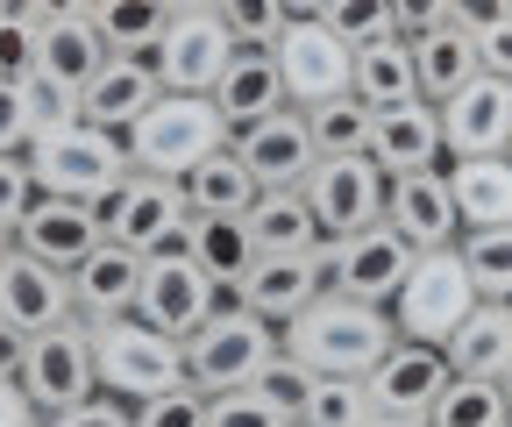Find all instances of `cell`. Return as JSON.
Here are the masks:
<instances>
[{"label": "cell", "mask_w": 512, "mask_h": 427, "mask_svg": "<svg viewBox=\"0 0 512 427\" xmlns=\"http://www.w3.org/2000/svg\"><path fill=\"white\" fill-rule=\"evenodd\" d=\"M392 342H399L392 307H370L349 292H320L306 314L285 321V356H299L320 378H370Z\"/></svg>", "instance_id": "obj_1"}, {"label": "cell", "mask_w": 512, "mask_h": 427, "mask_svg": "<svg viewBox=\"0 0 512 427\" xmlns=\"http://www.w3.org/2000/svg\"><path fill=\"white\" fill-rule=\"evenodd\" d=\"M128 164L136 171H164V178H185L192 164H207L214 150L235 143L228 114L214 107V93H157L136 121H128Z\"/></svg>", "instance_id": "obj_2"}, {"label": "cell", "mask_w": 512, "mask_h": 427, "mask_svg": "<svg viewBox=\"0 0 512 427\" xmlns=\"http://www.w3.org/2000/svg\"><path fill=\"white\" fill-rule=\"evenodd\" d=\"M29 171H36V193H57V200H86L100 207L114 186L136 164H128V143L114 129H93V121H72V129H43L29 150Z\"/></svg>", "instance_id": "obj_3"}, {"label": "cell", "mask_w": 512, "mask_h": 427, "mask_svg": "<svg viewBox=\"0 0 512 427\" xmlns=\"http://www.w3.org/2000/svg\"><path fill=\"white\" fill-rule=\"evenodd\" d=\"M285 349V328L249 314L242 299H221V307L185 335V378L207 385V392H235V385H256V371Z\"/></svg>", "instance_id": "obj_4"}, {"label": "cell", "mask_w": 512, "mask_h": 427, "mask_svg": "<svg viewBox=\"0 0 512 427\" xmlns=\"http://www.w3.org/2000/svg\"><path fill=\"white\" fill-rule=\"evenodd\" d=\"M93 371H100L107 392H121L128 406H143V399L185 385V342L150 328L143 314H121V321L93 328Z\"/></svg>", "instance_id": "obj_5"}, {"label": "cell", "mask_w": 512, "mask_h": 427, "mask_svg": "<svg viewBox=\"0 0 512 427\" xmlns=\"http://www.w3.org/2000/svg\"><path fill=\"white\" fill-rule=\"evenodd\" d=\"M477 299L484 292H477L463 250H427V257H413V271H406V285L392 299V321H399L406 342H448L470 321Z\"/></svg>", "instance_id": "obj_6"}, {"label": "cell", "mask_w": 512, "mask_h": 427, "mask_svg": "<svg viewBox=\"0 0 512 427\" xmlns=\"http://www.w3.org/2000/svg\"><path fill=\"white\" fill-rule=\"evenodd\" d=\"M306 207L320 221V242H342V235H363L384 221V207H392V171H384L370 150L356 157H320L306 171Z\"/></svg>", "instance_id": "obj_7"}, {"label": "cell", "mask_w": 512, "mask_h": 427, "mask_svg": "<svg viewBox=\"0 0 512 427\" xmlns=\"http://www.w3.org/2000/svg\"><path fill=\"white\" fill-rule=\"evenodd\" d=\"M93 214H100V228H107L114 242H128L136 257L178 250V242H185V221H192L185 186H178V178H164V171H128Z\"/></svg>", "instance_id": "obj_8"}, {"label": "cell", "mask_w": 512, "mask_h": 427, "mask_svg": "<svg viewBox=\"0 0 512 427\" xmlns=\"http://www.w3.org/2000/svg\"><path fill=\"white\" fill-rule=\"evenodd\" d=\"M271 50H278V72H285V100H292V107H320V100L356 93V50L335 36L328 15L285 22V36H278Z\"/></svg>", "instance_id": "obj_9"}, {"label": "cell", "mask_w": 512, "mask_h": 427, "mask_svg": "<svg viewBox=\"0 0 512 427\" xmlns=\"http://www.w3.org/2000/svg\"><path fill=\"white\" fill-rule=\"evenodd\" d=\"M228 299V285L200 264V257H185V250H157L150 264H143V292H136V314L150 321V328H164V335H192L214 307Z\"/></svg>", "instance_id": "obj_10"}, {"label": "cell", "mask_w": 512, "mask_h": 427, "mask_svg": "<svg viewBox=\"0 0 512 427\" xmlns=\"http://www.w3.org/2000/svg\"><path fill=\"white\" fill-rule=\"evenodd\" d=\"M413 242L392 228V221H377L363 235H342L328 242V292H349V299H370V307H392L406 271H413Z\"/></svg>", "instance_id": "obj_11"}, {"label": "cell", "mask_w": 512, "mask_h": 427, "mask_svg": "<svg viewBox=\"0 0 512 427\" xmlns=\"http://www.w3.org/2000/svg\"><path fill=\"white\" fill-rule=\"evenodd\" d=\"M235 50L242 43H235V29L214 8H185V15H171V29H164V43L150 57H157L164 93H214Z\"/></svg>", "instance_id": "obj_12"}, {"label": "cell", "mask_w": 512, "mask_h": 427, "mask_svg": "<svg viewBox=\"0 0 512 427\" xmlns=\"http://www.w3.org/2000/svg\"><path fill=\"white\" fill-rule=\"evenodd\" d=\"M100 385L93 371V321H57L43 335H29V363H22V392L36 399V413H57Z\"/></svg>", "instance_id": "obj_13"}, {"label": "cell", "mask_w": 512, "mask_h": 427, "mask_svg": "<svg viewBox=\"0 0 512 427\" xmlns=\"http://www.w3.org/2000/svg\"><path fill=\"white\" fill-rule=\"evenodd\" d=\"M328 292V242L320 250H278V257H256L249 264V278L228 292V299H242L249 314H264V321H292V314H306L313 299Z\"/></svg>", "instance_id": "obj_14"}, {"label": "cell", "mask_w": 512, "mask_h": 427, "mask_svg": "<svg viewBox=\"0 0 512 427\" xmlns=\"http://www.w3.org/2000/svg\"><path fill=\"white\" fill-rule=\"evenodd\" d=\"M448 378H456V363H448L441 342H406L399 335L363 385H370V406L377 413H427L434 420V399L448 392Z\"/></svg>", "instance_id": "obj_15"}, {"label": "cell", "mask_w": 512, "mask_h": 427, "mask_svg": "<svg viewBox=\"0 0 512 427\" xmlns=\"http://www.w3.org/2000/svg\"><path fill=\"white\" fill-rule=\"evenodd\" d=\"M448 157H512V79L477 72L463 93L441 100Z\"/></svg>", "instance_id": "obj_16"}, {"label": "cell", "mask_w": 512, "mask_h": 427, "mask_svg": "<svg viewBox=\"0 0 512 427\" xmlns=\"http://www.w3.org/2000/svg\"><path fill=\"white\" fill-rule=\"evenodd\" d=\"M413 250H456L463 242V207H456V186H448V171H392V207H384Z\"/></svg>", "instance_id": "obj_17"}, {"label": "cell", "mask_w": 512, "mask_h": 427, "mask_svg": "<svg viewBox=\"0 0 512 427\" xmlns=\"http://www.w3.org/2000/svg\"><path fill=\"white\" fill-rule=\"evenodd\" d=\"M15 242H22V257H43V264H57V271H79L100 242H107V228H100V214H93L86 200L36 193L29 214L15 221Z\"/></svg>", "instance_id": "obj_18"}, {"label": "cell", "mask_w": 512, "mask_h": 427, "mask_svg": "<svg viewBox=\"0 0 512 427\" xmlns=\"http://www.w3.org/2000/svg\"><path fill=\"white\" fill-rule=\"evenodd\" d=\"M235 157L256 171V186H306V171L320 164L306 107H278L264 121H249V129H235Z\"/></svg>", "instance_id": "obj_19"}, {"label": "cell", "mask_w": 512, "mask_h": 427, "mask_svg": "<svg viewBox=\"0 0 512 427\" xmlns=\"http://www.w3.org/2000/svg\"><path fill=\"white\" fill-rule=\"evenodd\" d=\"M370 157L384 171H448V129H441V107L434 100H399V107H377V143Z\"/></svg>", "instance_id": "obj_20"}, {"label": "cell", "mask_w": 512, "mask_h": 427, "mask_svg": "<svg viewBox=\"0 0 512 427\" xmlns=\"http://www.w3.org/2000/svg\"><path fill=\"white\" fill-rule=\"evenodd\" d=\"M0 314H8L15 328L43 335L57 321H79V292H72V271H57L43 257H15L8 278H0Z\"/></svg>", "instance_id": "obj_21"}, {"label": "cell", "mask_w": 512, "mask_h": 427, "mask_svg": "<svg viewBox=\"0 0 512 427\" xmlns=\"http://www.w3.org/2000/svg\"><path fill=\"white\" fill-rule=\"evenodd\" d=\"M143 264L150 257H136L128 242H100V250L72 271V292H79V321H121V314H136V292H143Z\"/></svg>", "instance_id": "obj_22"}, {"label": "cell", "mask_w": 512, "mask_h": 427, "mask_svg": "<svg viewBox=\"0 0 512 427\" xmlns=\"http://www.w3.org/2000/svg\"><path fill=\"white\" fill-rule=\"evenodd\" d=\"M214 107L228 114V129H249V121L292 107V100H285V72H278V50H271V43H242V50L228 57L221 86H214Z\"/></svg>", "instance_id": "obj_23"}, {"label": "cell", "mask_w": 512, "mask_h": 427, "mask_svg": "<svg viewBox=\"0 0 512 427\" xmlns=\"http://www.w3.org/2000/svg\"><path fill=\"white\" fill-rule=\"evenodd\" d=\"M107 36H100V22L93 15H57V22H36V72L43 79H64V86H93L100 79V65H107Z\"/></svg>", "instance_id": "obj_24"}, {"label": "cell", "mask_w": 512, "mask_h": 427, "mask_svg": "<svg viewBox=\"0 0 512 427\" xmlns=\"http://www.w3.org/2000/svg\"><path fill=\"white\" fill-rule=\"evenodd\" d=\"M157 93H164V79H157V57H107V65H100V79L86 86V121H93V129L128 136V121H136V114H143Z\"/></svg>", "instance_id": "obj_25"}, {"label": "cell", "mask_w": 512, "mask_h": 427, "mask_svg": "<svg viewBox=\"0 0 512 427\" xmlns=\"http://www.w3.org/2000/svg\"><path fill=\"white\" fill-rule=\"evenodd\" d=\"M448 363H456L463 378H512V299H477L470 321L441 342Z\"/></svg>", "instance_id": "obj_26"}, {"label": "cell", "mask_w": 512, "mask_h": 427, "mask_svg": "<svg viewBox=\"0 0 512 427\" xmlns=\"http://www.w3.org/2000/svg\"><path fill=\"white\" fill-rule=\"evenodd\" d=\"M413 65H420V100H448V93H463L477 72H484V57H477V36L463 22H441V29H420L413 36Z\"/></svg>", "instance_id": "obj_27"}, {"label": "cell", "mask_w": 512, "mask_h": 427, "mask_svg": "<svg viewBox=\"0 0 512 427\" xmlns=\"http://www.w3.org/2000/svg\"><path fill=\"white\" fill-rule=\"evenodd\" d=\"M178 250H185V257H200V264H207V271H214V278H221L228 292H235V285L249 278V264H256V257H264V250H256V235H249V221H242V214H192V221H185V242H178Z\"/></svg>", "instance_id": "obj_28"}, {"label": "cell", "mask_w": 512, "mask_h": 427, "mask_svg": "<svg viewBox=\"0 0 512 427\" xmlns=\"http://www.w3.org/2000/svg\"><path fill=\"white\" fill-rule=\"evenodd\" d=\"M463 228H505L512 221V157H448Z\"/></svg>", "instance_id": "obj_29"}, {"label": "cell", "mask_w": 512, "mask_h": 427, "mask_svg": "<svg viewBox=\"0 0 512 427\" xmlns=\"http://www.w3.org/2000/svg\"><path fill=\"white\" fill-rule=\"evenodd\" d=\"M249 235H256V250L264 257H278V250H320V221H313V207H306V193L299 186H264L249 200Z\"/></svg>", "instance_id": "obj_30"}, {"label": "cell", "mask_w": 512, "mask_h": 427, "mask_svg": "<svg viewBox=\"0 0 512 427\" xmlns=\"http://www.w3.org/2000/svg\"><path fill=\"white\" fill-rule=\"evenodd\" d=\"M178 186H185V207H192V214H249V200L264 193V186H256V171L235 157V143L214 150L207 164H192Z\"/></svg>", "instance_id": "obj_31"}, {"label": "cell", "mask_w": 512, "mask_h": 427, "mask_svg": "<svg viewBox=\"0 0 512 427\" xmlns=\"http://www.w3.org/2000/svg\"><path fill=\"white\" fill-rule=\"evenodd\" d=\"M356 100L370 107H399L420 100V65H413V36H384L356 50Z\"/></svg>", "instance_id": "obj_32"}, {"label": "cell", "mask_w": 512, "mask_h": 427, "mask_svg": "<svg viewBox=\"0 0 512 427\" xmlns=\"http://www.w3.org/2000/svg\"><path fill=\"white\" fill-rule=\"evenodd\" d=\"M171 15H178L171 0H93V22H100L114 57H150L164 43Z\"/></svg>", "instance_id": "obj_33"}, {"label": "cell", "mask_w": 512, "mask_h": 427, "mask_svg": "<svg viewBox=\"0 0 512 427\" xmlns=\"http://www.w3.org/2000/svg\"><path fill=\"white\" fill-rule=\"evenodd\" d=\"M306 129H313V150L320 157H356V150L377 143V107L356 100V93H342V100L306 107Z\"/></svg>", "instance_id": "obj_34"}, {"label": "cell", "mask_w": 512, "mask_h": 427, "mask_svg": "<svg viewBox=\"0 0 512 427\" xmlns=\"http://www.w3.org/2000/svg\"><path fill=\"white\" fill-rule=\"evenodd\" d=\"M434 427H512V392L498 378H448V392L434 399Z\"/></svg>", "instance_id": "obj_35"}, {"label": "cell", "mask_w": 512, "mask_h": 427, "mask_svg": "<svg viewBox=\"0 0 512 427\" xmlns=\"http://www.w3.org/2000/svg\"><path fill=\"white\" fill-rule=\"evenodd\" d=\"M456 250H463V264H470L484 299H512V221L505 228H463Z\"/></svg>", "instance_id": "obj_36"}, {"label": "cell", "mask_w": 512, "mask_h": 427, "mask_svg": "<svg viewBox=\"0 0 512 427\" xmlns=\"http://www.w3.org/2000/svg\"><path fill=\"white\" fill-rule=\"evenodd\" d=\"M377 406H370V385L363 378H320L313 399L299 406V427H370Z\"/></svg>", "instance_id": "obj_37"}, {"label": "cell", "mask_w": 512, "mask_h": 427, "mask_svg": "<svg viewBox=\"0 0 512 427\" xmlns=\"http://www.w3.org/2000/svg\"><path fill=\"white\" fill-rule=\"evenodd\" d=\"M328 22H335V36H342L349 50H363V43H384V36H406L392 0H335V8H328Z\"/></svg>", "instance_id": "obj_38"}, {"label": "cell", "mask_w": 512, "mask_h": 427, "mask_svg": "<svg viewBox=\"0 0 512 427\" xmlns=\"http://www.w3.org/2000/svg\"><path fill=\"white\" fill-rule=\"evenodd\" d=\"M207 427H299L285 406H271L256 385H235V392H214L207 399Z\"/></svg>", "instance_id": "obj_39"}, {"label": "cell", "mask_w": 512, "mask_h": 427, "mask_svg": "<svg viewBox=\"0 0 512 427\" xmlns=\"http://www.w3.org/2000/svg\"><path fill=\"white\" fill-rule=\"evenodd\" d=\"M214 15L235 29V43H278L292 22L285 0H214Z\"/></svg>", "instance_id": "obj_40"}, {"label": "cell", "mask_w": 512, "mask_h": 427, "mask_svg": "<svg viewBox=\"0 0 512 427\" xmlns=\"http://www.w3.org/2000/svg\"><path fill=\"white\" fill-rule=\"evenodd\" d=\"M207 385H171V392H157V399H143L136 406V427H207Z\"/></svg>", "instance_id": "obj_41"}, {"label": "cell", "mask_w": 512, "mask_h": 427, "mask_svg": "<svg viewBox=\"0 0 512 427\" xmlns=\"http://www.w3.org/2000/svg\"><path fill=\"white\" fill-rule=\"evenodd\" d=\"M29 86V121H36V136L43 129H72V121H86V93L79 86H64V79H22Z\"/></svg>", "instance_id": "obj_42"}, {"label": "cell", "mask_w": 512, "mask_h": 427, "mask_svg": "<svg viewBox=\"0 0 512 427\" xmlns=\"http://www.w3.org/2000/svg\"><path fill=\"white\" fill-rule=\"evenodd\" d=\"M313 385H320V371H306V363H299V356H285V349L264 363V371H256V392H264L271 406H285L292 420H299V406L313 399Z\"/></svg>", "instance_id": "obj_43"}, {"label": "cell", "mask_w": 512, "mask_h": 427, "mask_svg": "<svg viewBox=\"0 0 512 427\" xmlns=\"http://www.w3.org/2000/svg\"><path fill=\"white\" fill-rule=\"evenodd\" d=\"M43 427H136V406H128L121 392H107V385H93L86 399L43 413Z\"/></svg>", "instance_id": "obj_44"}, {"label": "cell", "mask_w": 512, "mask_h": 427, "mask_svg": "<svg viewBox=\"0 0 512 427\" xmlns=\"http://www.w3.org/2000/svg\"><path fill=\"white\" fill-rule=\"evenodd\" d=\"M36 143V121H29V86L22 79H0V157H22Z\"/></svg>", "instance_id": "obj_45"}, {"label": "cell", "mask_w": 512, "mask_h": 427, "mask_svg": "<svg viewBox=\"0 0 512 427\" xmlns=\"http://www.w3.org/2000/svg\"><path fill=\"white\" fill-rule=\"evenodd\" d=\"M29 200H36L29 157H0V235H15V221L29 214Z\"/></svg>", "instance_id": "obj_46"}, {"label": "cell", "mask_w": 512, "mask_h": 427, "mask_svg": "<svg viewBox=\"0 0 512 427\" xmlns=\"http://www.w3.org/2000/svg\"><path fill=\"white\" fill-rule=\"evenodd\" d=\"M0 79H36V22L0 15Z\"/></svg>", "instance_id": "obj_47"}, {"label": "cell", "mask_w": 512, "mask_h": 427, "mask_svg": "<svg viewBox=\"0 0 512 427\" xmlns=\"http://www.w3.org/2000/svg\"><path fill=\"white\" fill-rule=\"evenodd\" d=\"M477 57L491 79H512V15H498L491 29H477Z\"/></svg>", "instance_id": "obj_48"}, {"label": "cell", "mask_w": 512, "mask_h": 427, "mask_svg": "<svg viewBox=\"0 0 512 427\" xmlns=\"http://www.w3.org/2000/svg\"><path fill=\"white\" fill-rule=\"evenodd\" d=\"M392 8H399V29L420 36V29H441L448 15H456V0H392Z\"/></svg>", "instance_id": "obj_49"}, {"label": "cell", "mask_w": 512, "mask_h": 427, "mask_svg": "<svg viewBox=\"0 0 512 427\" xmlns=\"http://www.w3.org/2000/svg\"><path fill=\"white\" fill-rule=\"evenodd\" d=\"M36 399L22 392V378H0V427H36Z\"/></svg>", "instance_id": "obj_50"}, {"label": "cell", "mask_w": 512, "mask_h": 427, "mask_svg": "<svg viewBox=\"0 0 512 427\" xmlns=\"http://www.w3.org/2000/svg\"><path fill=\"white\" fill-rule=\"evenodd\" d=\"M22 363H29V328L0 314V378H22Z\"/></svg>", "instance_id": "obj_51"}, {"label": "cell", "mask_w": 512, "mask_h": 427, "mask_svg": "<svg viewBox=\"0 0 512 427\" xmlns=\"http://www.w3.org/2000/svg\"><path fill=\"white\" fill-rule=\"evenodd\" d=\"M370 427H434V420H427V413H377Z\"/></svg>", "instance_id": "obj_52"}, {"label": "cell", "mask_w": 512, "mask_h": 427, "mask_svg": "<svg viewBox=\"0 0 512 427\" xmlns=\"http://www.w3.org/2000/svg\"><path fill=\"white\" fill-rule=\"evenodd\" d=\"M285 8H292V22H299V15H328L335 0H285Z\"/></svg>", "instance_id": "obj_53"}, {"label": "cell", "mask_w": 512, "mask_h": 427, "mask_svg": "<svg viewBox=\"0 0 512 427\" xmlns=\"http://www.w3.org/2000/svg\"><path fill=\"white\" fill-rule=\"evenodd\" d=\"M0 15H15V22H36V0H0Z\"/></svg>", "instance_id": "obj_54"}, {"label": "cell", "mask_w": 512, "mask_h": 427, "mask_svg": "<svg viewBox=\"0 0 512 427\" xmlns=\"http://www.w3.org/2000/svg\"><path fill=\"white\" fill-rule=\"evenodd\" d=\"M15 257H22V242H15V235H0V278H8V264H15Z\"/></svg>", "instance_id": "obj_55"}, {"label": "cell", "mask_w": 512, "mask_h": 427, "mask_svg": "<svg viewBox=\"0 0 512 427\" xmlns=\"http://www.w3.org/2000/svg\"><path fill=\"white\" fill-rule=\"evenodd\" d=\"M171 8H178V15H185V8H214V0H171Z\"/></svg>", "instance_id": "obj_56"}, {"label": "cell", "mask_w": 512, "mask_h": 427, "mask_svg": "<svg viewBox=\"0 0 512 427\" xmlns=\"http://www.w3.org/2000/svg\"><path fill=\"white\" fill-rule=\"evenodd\" d=\"M36 427H43V420H36Z\"/></svg>", "instance_id": "obj_57"}]
</instances>
